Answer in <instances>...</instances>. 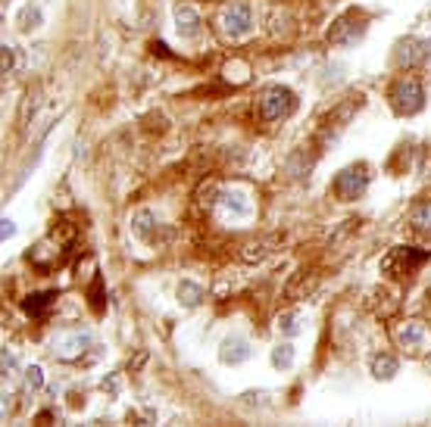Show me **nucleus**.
<instances>
[{
  "instance_id": "ddd939ff",
  "label": "nucleus",
  "mask_w": 431,
  "mask_h": 427,
  "mask_svg": "<svg viewBox=\"0 0 431 427\" xmlns=\"http://www.w3.org/2000/svg\"><path fill=\"white\" fill-rule=\"evenodd\" d=\"M410 225H413V231H416V234L431 237V203H422V206L413 209Z\"/></svg>"
},
{
  "instance_id": "f8f14e48",
  "label": "nucleus",
  "mask_w": 431,
  "mask_h": 427,
  "mask_svg": "<svg viewBox=\"0 0 431 427\" xmlns=\"http://www.w3.org/2000/svg\"><path fill=\"white\" fill-rule=\"evenodd\" d=\"M175 22H178V31L185 38H194L200 31V16L191 10V6H178L175 10Z\"/></svg>"
},
{
  "instance_id": "9d476101",
  "label": "nucleus",
  "mask_w": 431,
  "mask_h": 427,
  "mask_svg": "<svg viewBox=\"0 0 431 427\" xmlns=\"http://www.w3.org/2000/svg\"><path fill=\"white\" fill-rule=\"evenodd\" d=\"M278 240H281V234H269V237H260V240L247 243V247L241 250V259H244V262H263L266 256H272V253H275Z\"/></svg>"
},
{
  "instance_id": "f03ea898",
  "label": "nucleus",
  "mask_w": 431,
  "mask_h": 427,
  "mask_svg": "<svg viewBox=\"0 0 431 427\" xmlns=\"http://www.w3.org/2000/svg\"><path fill=\"white\" fill-rule=\"evenodd\" d=\"M294 106H297L294 91L281 88V84H272V88H266L263 97L256 100V109H260V118H263V122H278V118L291 116Z\"/></svg>"
},
{
  "instance_id": "a211bd4d",
  "label": "nucleus",
  "mask_w": 431,
  "mask_h": 427,
  "mask_svg": "<svg viewBox=\"0 0 431 427\" xmlns=\"http://www.w3.org/2000/svg\"><path fill=\"white\" fill-rule=\"evenodd\" d=\"M291 362H294V346H288V343L275 346V353H272V365H275V368H291Z\"/></svg>"
},
{
  "instance_id": "412c9836",
  "label": "nucleus",
  "mask_w": 431,
  "mask_h": 427,
  "mask_svg": "<svg viewBox=\"0 0 431 427\" xmlns=\"http://www.w3.org/2000/svg\"><path fill=\"white\" fill-rule=\"evenodd\" d=\"M297 321H300V315L288 312V315H281V318H278V328L285 331V334H297V331H300V324H297Z\"/></svg>"
},
{
  "instance_id": "5701e85b",
  "label": "nucleus",
  "mask_w": 431,
  "mask_h": 427,
  "mask_svg": "<svg viewBox=\"0 0 431 427\" xmlns=\"http://www.w3.org/2000/svg\"><path fill=\"white\" fill-rule=\"evenodd\" d=\"M13 47H4V62H0V66H4V75H10L13 72Z\"/></svg>"
},
{
  "instance_id": "6e6552de",
  "label": "nucleus",
  "mask_w": 431,
  "mask_h": 427,
  "mask_svg": "<svg viewBox=\"0 0 431 427\" xmlns=\"http://www.w3.org/2000/svg\"><path fill=\"white\" fill-rule=\"evenodd\" d=\"M431 57V44L422 41V38H406L400 41V50H397V60H400V66H422Z\"/></svg>"
},
{
  "instance_id": "6ab92c4d",
  "label": "nucleus",
  "mask_w": 431,
  "mask_h": 427,
  "mask_svg": "<svg viewBox=\"0 0 431 427\" xmlns=\"http://www.w3.org/2000/svg\"><path fill=\"white\" fill-rule=\"evenodd\" d=\"M19 26L22 28H38V26H41V10H38V6H26V10H22L19 13Z\"/></svg>"
},
{
  "instance_id": "4468645a",
  "label": "nucleus",
  "mask_w": 431,
  "mask_h": 427,
  "mask_svg": "<svg viewBox=\"0 0 431 427\" xmlns=\"http://www.w3.org/2000/svg\"><path fill=\"white\" fill-rule=\"evenodd\" d=\"M53 299H57V294H35V296H28L26 299V312L35 315V318H44L47 309L53 306Z\"/></svg>"
},
{
  "instance_id": "393cba45",
  "label": "nucleus",
  "mask_w": 431,
  "mask_h": 427,
  "mask_svg": "<svg viewBox=\"0 0 431 427\" xmlns=\"http://www.w3.org/2000/svg\"><path fill=\"white\" fill-rule=\"evenodd\" d=\"M203 194H207V196H213V194H216V187H213V184H209V187H207V191H203ZM203 194H200V196H203ZM200 203H207V206H213V203H216V200H200Z\"/></svg>"
},
{
  "instance_id": "a878e982",
  "label": "nucleus",
  "mask_w": 431,
  "mask_h": 427,
  "mask_svg": "<svg viewBox=\"0 0 431 427\" xmlns=\"http://www.w3.org/2000/svg\"><path fill=\"white\" fill-rule=\"evenodd\" d=\"M4 237H13V221H4Z\"/></svg>"
},
{
  "instance_id": "dca6fc26",
  "label": "nucleus",
  "mask_w": 431,
  "mask_h": 427,
  "mask_svg": "<svg viewBox=\"0 0 431 427\" xmlns=\"http://www.w3.org/2000/svg\"><path fill=\"white\" fill-rule=\"evenodd\" d=\"M372 371H375V377H385V381H388V377H394L397 375V359H394V355H375V359H372Z\"/></svg>"
},
{
  "instance_id": "9b49d317",
  "label": "nucleus",
  "mask_w": 431,
  "mask_h": 427,
  "mask_svg": "<svg viewBox=\"0 0 431 427\" xmlns=\"http://www.w3.org/2000/svg\"><path fill=\"white\" fill-rule=\"evenodd\" d=\"M222 362L225 365H238V362H244L247 355H250V346H247V340H241V337H231V340H225L222 343Z\"/></svg>"
},
{
  "instance_id": "2eb2a0df",
  "label": "nucleus",
  "mask_w": 431,
  "mask_h": 427,
  "mask_svg": "<svg viewBox=\"0 0 431 427\" xmlns=\"http://www.w3.org/2000/svg\"><path fill=\"white\" fill-rule=\"evenodd\" d=\"M372 309L378 312V315H391V312L397 309V296L391 294V290H385V287L375 290V294H372Z\"/></svg>"
},
{
  "instance_id": "423d86ee",
  "label": "nucleus",
  "mask_w": 431,
  "mask_h": 427,
  "mask_svg": "<svg viewBox=\"0 0 431 427\" xmlns=\"http://www.w3.org/2000/svg\"><path fill=\"white\" fill-rule=\"evenodd\" d=\"M253 28V13H250L247 4H231L229 10L222 13V31L229 38H244Z\"/></svg>"
},
{
  "instance_id": "4be33fe9",
  "label": "nucleus",
  "mask_w": 431,
  "mask_h": 427,
  "mask_svg": "<svg viewBox=\"0 0 431 427\" xmlns=\"http://www.w3.org/2000/svg\"><path fill=\"white\" fill-rule=\"evenodd\" d=\"M41 384H44L41 368H38V365H31V368L26 371V387H28V390H38V387H41Z\"/></svg>"
},
{
  "instance_id": "aec40b11",
  "label": "nucleus",
  "mask_w": 431,
  "mask_h": 427,
  "mask_svg": "<svg viewBox=\"0 0 431 427\" xmlns=\"http://www.w3.org/2000/svg\"><path fill=\"white\" fill-rule=\"evenodd\" d=\"M151 228H153V216H151V212H138V216H135V231L144 237V240H151Z\"/></svg>"
},
{
  "instance_id": "f257e3e1",
  "label": "nucleus",
  "mask_w": 431,
  "mask_h": 427,
  "mask_svg": "<svg viewBox=\"0 0 431 427\" xmlns=\"http://www.w3.org/2000/svg\"><path fill=\"white\" fill-rule=\"evenodd\" d=\"M425 262H428V253L425 250L394 247L385 259H381V272L391 274V278H410V274H416Z\"/></svg>"
},
{
  "instance_id": "20e7f679",
  "label": "nucleus",
  "mask_w": 431,
  "mask_h": 427,
  "mask_svg": "<svg viewBox=\"0 0 431 427\" xmlns=\"http://www.w3.org/2000/svg\"><path fill=\"white\" fill-rule=\"evenodd\" d=\"M366 184H369V175H366V165H350V169H344L338 178H334V196L338 200H356L359 194L366 191Z\"/></svg>"
},
{
  "instance_id": "0eeeda50",
  "label": "nucleus",
  "mask_w": 431,
  "mask_h": 427,
  "mask_svg": "<svg viewBox=\"0 0 431 427\" xmlns=\"http://www.w3.org/2000/svg\"><path fill=\"white\" fill-rule=\"evenodd\" d=\"M394 340L403 346V350H410V353H425V324H419V321H406V324H397V331H394Z\"/></svg>"
},
{
  "instance_id": "7ed1b4c3",
  "label": "nucleus",
  "mask_w": 431,
  "mask_h": 427,
  "mask_svg": "<svg viewBox=\"0 0 431 427\" xmlns=\"http://www.w3.org/2000/svg\"><path fill=\"white\" fill-rule=\"evenodd\" d=\"M422 100H425V91H422L419 78H400V82H394V88H391V106L400 116L416 113L422 106Z\"/></svg>"
},
{
  "instance_id": "b1692460",
  "label": "nucleus",
  "mask_w": 431,
  "mask_h": 427,
  "mask_svg": "<svg viewBox=\"0 0 431 427\" xmlns=\"http://www.w3.org/2000/svg\"><path fill=\"white\" fill-rule=\"evenodd\" d=\"M13 368H16V355L13 353H4V375H10Z\"/></svg>"
},
{
  "instance_id": "39448f33",
  "label": "nucleus",
  "mask_w": 431,
  "mask_h": 427,
  "mask_svg": "<svg viewBox=\"0 0 431 427\" xmlns=\"http://www.w3.org/2000/svg\"><path fill=\"white\" fill-rule=\"evenodd\" d=\"M363 26H366V16L363 13H356V10L344 13L341 19L328 28V41H332V44H350L354 38L363 35Z\"/></svg>"
},
{
  "instance_id": "1a4fd4ad",
  "label": "nucleus",
  "mask_w": 431,
  "mask_h": 427,
  "mask_svg": "<svg viewBox=\"0 0 431 427\" xmlns=\"http://www.w3.org/2000/svg\"><path fill=\"white\" fill-rule=\"evenodd\" d=\"M91 340L84 331H69V334H60L53 340V350H57L60 359H75V355L84 353V346H88Z\"/></svg>"
},
{
  "instance_id": "f3484780",
  "label": "nucleus",
  "mask_w": 431,
  "mask_h": 427,
  "mask_svg": "<svg viewBox=\"0 0 431 427\" xmlns=\"http://www.w3.org/2000/svg\"><path fill=\"white\" fill-rule=\"evenodd\" d=\"M178 299H182L185 306H197L203 299V287L194 281H182V287H178Z\"/></svg>"
}]
</instances>
